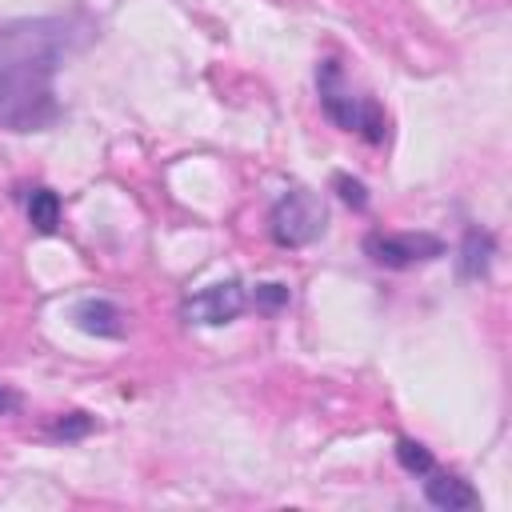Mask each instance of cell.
<instances>
[{
    "label": "cell",
    "instance_id": "cell-1",
    "mask_svg": "<svg viewBox=\"0 0 512 512\" xmlns=\"http://www.w3.org/2000/svg\"><path fill=\"white\" fill-rule=\"evenodd\" d=\"M96 40V20L80 8L56 16H16L0 24V132H48L60 124L56 72Z\"/></svg>",
    "mask_w": 512,
    "mask_h": 512
},
{
    "label": "cell",
    "instance_id": "cell-2",
    "mask_svg": "<svg viewBox=\"0 0 512 512\" xmlns=\"http://www.w3.org/2000/svg\"><path fill=\"white\" fill-rule=\"evenodd\" d=\"M316 96H320V112L344 128V132H356L364 144L380 148L388 144L392 136V116L384 112L380 100H372L368 92H360L356 84H348L344 76V64L336 56H324L316 60Z\"/></svg>",
    "mask_w": 512,
    "mask_h": 512
},
{
    "label": "cell",
    "instance_id": "cell-3",
    "mask_svg": "<svg viewBox=\"0 0 512 512\" xmlns=\"http://www.w3.org/2000/svg\"><path fill=\"white\" fill-rule=\"evenodd\" d=\"M324 232H328V208H324L320 192L296 184V188H284L272 200V208H268V236H272L276 248L296 252V248L316 244Z\"/></svg>",
    "mask_w": 512,
    "mask_h": 512
},
{
    "label": "cell",
    "instance_id": "cell-4",
    "mask_svg": "<svg viewBox=\"0 0 512 512\" xmlns=\"http://www.w3.org/2000/svg\"><path fill=\"white\" fill-rule=\"evenodd\" d=\"M360 248L384 272H408V268L432 264L448 252V244L436 232H384V228H372Z\"/></svg>",
    "mask_w": 512,
    "mask_h": 512
},
{
    "label": "cell",
    "instance_id": "cell-5",
    "mask_svg": "<svg viewBox=\"0 0 512 512\" xmlns=\"http://www.w3.org/2000/svg\"><path fill=\"white\" fill-rule=\"evenodd\" d=\"M248 284L228 276V280H216V284H204L196 292H188L180 300V320L184 324H196V328H224L232 320H240L248 312Z\"/></svg>",
    "mask_w": 512,
    "mask_h": 512
},
{
    "label": "cell",
    "instance_id": "cell-6",
    "mask_svg": "<svg viewBox=\"0 0 512 512\" xmlns=\"http://www.w3.org/2000/svg\"><path fill=\"white\" fill-rule=\"evenodd\" d=\"M72 328L96 340H124L128 336V312L112 300V296H84L72 304L68 312Z\"/></svg>",
    "mask_w": 512,
    "mask_h": 512
},
{
    "label": "cell",
    "instance_id": "cell-7",
    "mask_svg": "<svg viewBox=\"0 0 512 512\" xmlns=\"http://www.w3.org/2000/svg\"><path fill=\"white\" fill-rule=\"evenodd\" d=\"M424 480V500L440 512H464V508H480V492L460 476V472H448V468H432Z\"/></svg>",
    "mask_w": 512,
    "mask_h": 512
},
{
    "label": "cell",
    "instance_id": "cell-8",
    "mask_svg": "<svg viewBox=\"0 0 512 512\" xmlns=\"http://www.w3.org/2000/svg\"><path fill=\"white\" fill-rule=\"evenodd\" d=\"M492 260H496V236H492L488 228L468 224L464 236H460V248H456V276H460L464 284L484 280L488 268H492Z\"/></svg>",
    "mask_w": 512,
    "mask_h": 512
},
{
    "label": "cell",
    "instance_id": "cell-9",
    "mask_svg": "<svg viewBox=\"0 0 512 512\" xmlns=\"http://www.w3.org/2000/svg\"><path fill=\"white\" fill-rule=\"evenodd\" d=\"M16 196L24 200V216H28V224H32L40 236H52V232L60 228L64 200H60L56 188H48V184H24V188H16Z\"/></svg>",
    "mask_w": 512,
    "mask_h": 512
},
{
    "label": "cell",
    "instance_id": "cell-10",
    "mask_svg": "<svg viewBox=\"0 0 512 512\" xmlns=\"http://www.w3.org/2000/svg\"><path fill=\"white\" fill-rule=\"evenodd\" d=\"M100 424H96V416L92 412H84V408H72V412H60V416H52L48 424H44V436L48 440H60V444H76V440H84V436H92Z\"/></svg>",
    "mask_w": 512,
    "mask_h": 512
},
{
    "label": "cell",
    "instance_id": "cell-11",
    "mask_svg": "<svg viewBox=\"0 0 512 512\" xmlns=\"http://www.w3.org/2000/svg\"><path fill=\"white\" fill-rule=\"evenodd\" d=\"M248 304L260 312V316H276L292 304V288L280 284V280H260V284H248Z\"/></svg>",
    "mask_w": 512,
    "mask_h": 512
},
{
    "label": "cell",
    "instance_id": "cell-12",
    "mask_svg": "<svg viewBox=\"0 0 512 512\" xmlns=\"http://www.w3.org/2000/svg\"><path fill=\"white\" fill-rule=\"evenodd\" d=\"M396 464L408 472V476H428L432 468H436V456H432V448L428 444H420V440H412V436H396Z\"/></svg>",
    "mask_w": 512,
    "mask_h": 512
},
{
    "label": "cell",
    "instance_id": "cell-13",
    "mask_svg": "<svg viewBox=\"0 0 512 512\" xmlns=\"http://www.w3.org/2000/svg\"><path fill=\"white\" fill-rule=\"evenodd\" d=\"M332 192L352 208V212H368V184L352 172H332Z\"/></svg>",
    "mask_w": 512,
    "mask_h": 512
},
{
    "label": "cell",
    "instance_id": "cell-14",
    "mask_svg": "<svg viewBox=\"0 0 512 512\" xmlns=\"http://www.w3.org/2000/svg\"><path fill=\"white\" fill-rule=\"evenodd\" d=\"M20 392H12L8 384H0V416H12V412H20Z\"/></svg>",
    "mask_w": 512,
    "mask_h": 512
}]
</instances>
